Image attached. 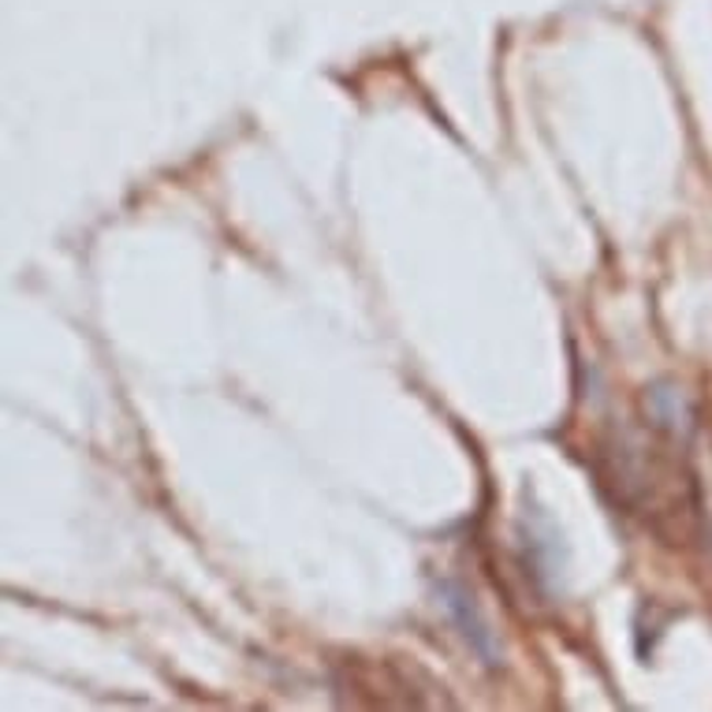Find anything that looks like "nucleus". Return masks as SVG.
I'll use <instances>...</instances> for the list:
<instances>
[{
    "label": "nucleus",
    "mask_w": 712,
    "mask_h": 712,
    "mask_svg": "<svg viewBox=\"0 0 712 712\" xmlns=\"http://www.w3.org/2000/svg\"><path fill=\"white\" fill-rule=\"evenodd\" d=\"M444 608L455 615V623H459V631H463V638L471 642L474 649L482 653L485 660L496 664V649H493V634H489V626H485L482 620H477L474 604L466 601V594H463V589L444 586Z\"/></svg>",
    "instance_id": "f257e3e1"
}]
</instances>
